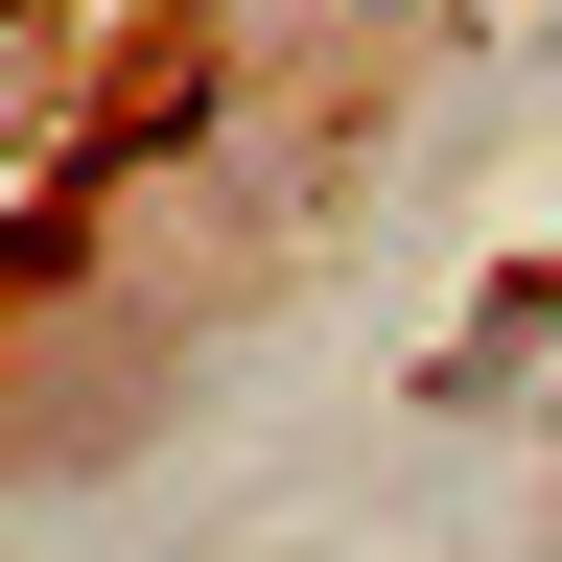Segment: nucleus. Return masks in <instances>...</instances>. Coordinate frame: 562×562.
Segmentation results:
<instances>
[{
    "mask_svg": "<svg viewBox=\"0 0 562 562\" xmlns=\"http://www.w3.org/2000/svg\"><path fill=\"white\" fill-rule=\"evenodd\" d=\"M328 24H446V0H328Z\"/></svg>",
    "mask_w": 562,
    "mask_h": 562,
    "instance_id": "obj_1",
    "label": "nucleus"
}]
</instances>
